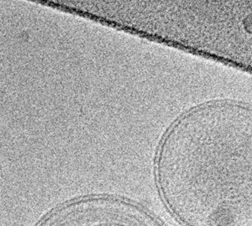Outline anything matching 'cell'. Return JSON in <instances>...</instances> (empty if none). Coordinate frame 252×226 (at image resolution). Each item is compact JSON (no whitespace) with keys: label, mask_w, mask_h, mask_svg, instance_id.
<instances>
[{"label":"cell","mask_w":252,"mask_h":226,"mask_svg":"<svg viewBox=\"0 0 252 226\" xmlns=\"http://www.w3.org/2000/svg\"><path fill=\"white\" fill-rule=\"evenodd\" d=\"M160 195L184 226H252V110L197 109L170 130L158 161Z\"/></svg>","instance_id":"obj_1"},{"label":"cell","mask_w":252,"mask_h":226,"mask_svg":"<svg viewBox=\"0 0 252 226\" xmlns=\"http://www.w3.org/2000/svg\"><path fill=\"white\" fill-rule=\"evenodd\" d=\"M102 210V215H90V210L89 214L88 210L84 214L79 210L70 211L57 217L49 226H160L156 221L144 216H139H139L132 219L133 216L110 215L111 213H107V211L106 215H104L105 211Z\"/></svg>","instance_id":"obj_2"}]
</instances>
